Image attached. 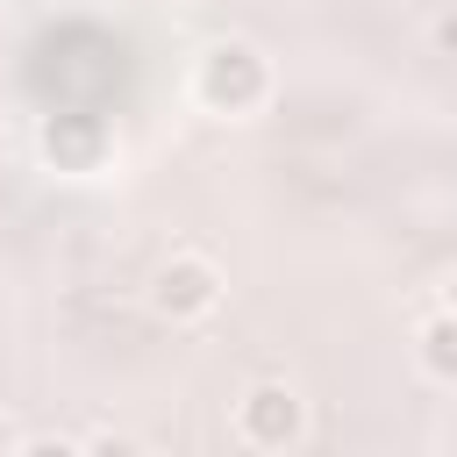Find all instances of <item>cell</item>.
Wrapping results in <instances>:
<instances>
[{
	"label": "cell",
	"mask_w": 457,
	"mask_h": 457,
	"mask_svg": "<svg viewBox=\"0 0 457 457\" xmlns=\"http://www.w3.org/2000/svg\"><path fill=\"white\" fill-rule=\"evenodd\" d=\"M193 100L207 114H257L271 100V64L257 43H214L193 71Z\"/></svg>",
	"instance_id": "obj_1"
},
{
	"label": "cell",
	"mask_w": 457,
	"mask_h": 457,
	"mask_svg": "<svg viewBox=\"0 0 457 457\" xmlns=\"http://www.w3.org/2000/svg\"><path fill=\"white\" fill-rule=\"evenodd\" d=\"M300 421H307V407H300V393H293L286 378H257V386H243V393H236V414H228L236 443H243V450H264V457L293 450Z\"/></svg>",
	"instance_id": "obj_2"
},
{
	"label": "cell",
	"mask_w": 457,
	"mask_h": 457,
	"mask_svg": "<svg viewBox=\"0 0 457 457\" xmlns=\"http://www.w3.org/2000/svg\"><path fill=\"white\" fill-rule=\"evenodd\" d=\"M150 307H157L164 321H207V314L221 307V271H214L207 257L179 250V257L157 264V278H150Z\"/></svg>",
	"instance_id": "obj_3"
},
{
	"label": "cell",
	"mask_w": 457,
	"mask_h": 457,
	"mask_svg": "<svg viewBox=\"0 0 457 457\" xmlns=\"http://www.w3.org/2000/svg\"><path fill=\"white\" fill-rule=\"evenodd\" d=\"M107 129L93 121V114H57V121H43V157L57 164V171H71V179H86V171H100L107 164Z\"/></svg>",
	"instance_id": "obj_4"
},
{
	"label": "cell",
	"mask_w": 457,
	"mask_h": 457,
	"mask_svg": "<svg viewBox=\"0 0 457 457\" xmlns=\"http://www.w3.org/2000/svg\"><path fill=\"white\" fill-rule=\"evenodd\" d=\"M414 357H421L428 378L457 386V314H428V321L414 328Z\"/></svg>",
	"instance_id": "obj_5"
},
{
	"label": "cell",
	"mask_w": 457,
	"mask_h": 457,
	"mask_svg": "<svg viewBox=\"0 0 457 457\" xmlns=\"http://www.w3.org/2000/svg\"><path fill=\"white\" fill-rule=\"evenodd\" d=\"M79 457H150L136 436H121V428H100L93 443H79Z\"/></svg>",
	"instance_id": "obj_6"
},
{
	"label": "cell",
	"mask_w": 457,
	"mask_h": 457,
	"mask_svg": "<svg viewBox=\"0 0 457 457\" xmlns=\"http://www.w3.org/2000/svg\"><path fill=\"white\" fill-rule=\"evenodd\" d=\"M14 457H79V443H64V436H21Z\"/></svg>",
	"instance_id": "obj_7"
},
{
	"label": "cell",
	"mask_w": 457,
	"mask_h": 457,
	"mask_svg": "<svg viewBox=\"0 0 457 457\" xmlns=\"http://www.w3.org/2000/svg\"><path fill=\"white\" fill-rule=\"evenodd\" d=\"M428 36H436V50H457V14H436V29H428Z\"/></svg>",
	"instance_id": "obj_8"
},
{
	"label": "cell",
	"mask_w": 457,
	"mask_h": 457,
	"mask_svg": "<svg viewBox=\"0 0 457 457\" xmlns=\"http://www.w3.org/2000/svg\"><path fill=\"white\" fill-rule=\"evenodd\" d=\"M14 450H21V428H14V414L0 407V457H14Z\"/></svg>",
	"instance_id": "obj_9"
},
{
	"label": "cell",
	"mask_w": 457,
	"mask_h": 457,
	"mask_svg": "<svg viewBox=\"0 0 457 457\" xmlns=\"http://www.w3.org/2000/svg\"><path fill=\"white\" fill-rule=\"evenodd\" d=\"M443 314H457V271H450V293H443Z\"/></svg>",
	"instance_id": "obj_10"
}]
</instances>
